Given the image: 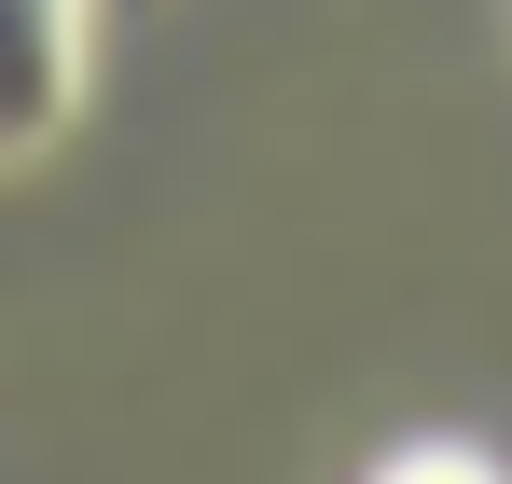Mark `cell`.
<instances>
[{
    "instance_id": "obj_1",
    "label": "cell",
    "mask_w": 512,
    "mask_h": 484,
    "mask_svg": "<svg viewBox=\"0 0 512 484\" xmlns=\"http://www.w3.org/2000/svg\"><path fill=\"white\" fill-rule=\"evenodd\" d=\"M84 97V28L56 0H0V153H42Z\"/></svg>"
},
{
    "instance_id": "obj_2",
    "label": "cell",
    "mask_w": 512,
    "mask_h": 484,
    "mask_svg": "<svg viewBox=\"0 0 512 484\" xmlns=\"http://www.w3.org/2000/svg\"><path fill=\"white\" fill-rule=\"evenodd\" d=\"M374 484H499V471H485L471 443H416V457H388Z\"/></svg>"
}]
</instances>
